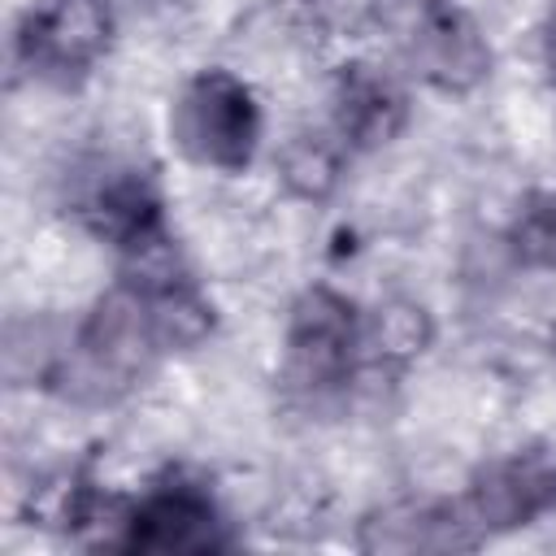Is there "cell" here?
I'll return each instance as SVG.
<instances>
[{
    "label": "cell",
    "mask_w": 556,
    "mask_h": 556,
    "mask_svg": "<svg viewBox=\"0 0 556 556\" xmlns=\"http://www.w3.org/2000/svg\"><path fill=\"white\" fill-rule=\"evenodd\" d=\"M361 321L365 304L334 282H304L282 317V352H278V382L282 391L304 404L321 408L352 391L365 378L361 356Z\"/></svg>",
    "instance_id": "3957f363"
},
{
    "label": "cell",
    "mask_w": 556,
    "mask_h": 556,
    "mask_svg": "<svg viewBox=\"0 0 556 556\" xmlns=\"http://www.w3.org/2000/svg\"><path fill=\"white\" fill-rule=\"evenodd\" d=\"M500 52L482 17L460 0H421L404 35V74L408 83L443 96L469 100L495 78Z\"/></svg>",
    "instance_id": "8992f818"
},
{
    "label": "cell",
    "mask_w": 556,
    "mask_h": 556,
    "mask_svg": "<svg viewBox=\"0 0 556 556\" xmlns=\"http://www.w3.org/2000/svg\"><path fill=\"white\" fill-rule=\"evenodd\" d=\"M143 300H148V321L161 356H191L208 348V339L222 326V313L195 274H178L161 287H148Z\"/></svg>",
    "instance_id": "4fadbf2b"
},
{
    "label": "cell",
    "mask_w": 556,
    "mask_h": 556,
    "mask_svg": "<svg viewBox=\"0 0 556 556\" xmlns=\"http://www.w3.org/2000/svg\"><path fill=\"white\" fill-rule=\"evenodd\" d=\"M165 143L187 169L243 178L265 152V104L239 70L200 65L165 104Z\"/></svg>",
    "instance_id": "7a4b0ae2"
},
{
    "label": "cell",
    "mask_w": 556,
    "mask_h": 556,
    "mask_svg": "<svg viewBox=\"0 0 556 556\" xmlns=\"http://www.w3.org/2000/svg\"><path fill=\"white\" fill-rule=\"evenodd\" d=\"M417 4H421V0H417Z\"/></svg>",
    "instance_id": "e0dca14e"
},
{
    "label": "cell",
    "mask_w": 556,
    "mask_h": 556,
    "mask_svg": "<svg viewBox=\"0 0 556 556\" xmlns=\"http://www.w3.org/2000/svg\"><path fill=\"white\" fill-rule=\"evenodd\" d=\"M539 70H543V83L556 91V4H547L539 22Z\"/></svg>",
    "instance_id": "2e32d148"
},
{
    "label": "cell",
    "mask_w": 556,
    "mask_h": 556,
    "mask_svg": "<svg viewBox=\"0 0 556 556\" xmlns=\"http://www.w3.org/2000/svg\"><path fill=\"white\" fill-rule=\"evenodd\" d=\"M230 547H239V530L217 491L178 469L126 495L113 543L126 556H222Z\"/></svg>",
    "instance_id": "5b68a950"
},
{
    "label": "cell",
    "mask_w": 556,
    "mask_h": 556,
    "mask_svg": "<svg viewBox=\"0 0 556 556\" xmlns=\"http://www.w3.org/2000/svg\"><path fill=\"white\" fill-rule=\"evenodd\" d=\"M74 217L91 239H100L113 261H126L174 235L165 187L152 169L130 161H109L74 200Z\"/></svg>",
    "instance_id": "9c48e42d"
},
{
    "label": "cell",
    "mask_w": 556,
    "mask_h": 556,
    "mask_svg": "<svg viewBox=\"0 0 556 556\" xmlns=\"http://www.w3.org/2000/svg\"><path fill=\"white\" fill-rule=\"evenodd\" d=\"M70 326H56L52 317H9L4 343H0V374L13 391H52V378L65 361Z\"/></svg>",
    "instance_id": "5bb4252c"
},
{
    "label": "cell",
    "mask_w": 556,
    "mask_h": 556,
    "mask_svg": "<svg viewBox=\"0 0 556 556\" xmlns=\"http://www.w3.org/2000/svg\"><path fill=\"white\" fill-rule=\"evenodd\" d=\"M500 248L521 274H556V182H534L513 200Z\"/></svg>",
    "instance_id": "9a60e30c"
},
{
    "label": "cell",
    "mask_w": 556,
    "mask_h": 556,
    "mask_svg": "<svg viewBox=\"0 0 556 556\" xmlns=\"http://www.w3.org/2000/svg\"><path fill=\"white\" fill-rule=\"evenodd\" d=\"M122 35L113 0H30L9 35L13 70L52 91H78Z\"/></svg>",
    "instance_id": "277c9868"
},
{
    "label": "cell",
    "mask_w": 556,
    "mask_h": 556,
    "mask_svg": "<svg viewBox=\"0 0 556 556\" xmlns=\"http://www.w3.org/2000/svg\"><path fill=\"white\" fill-rule=\"evenodd\" d=\"M156 361L165 356L152 339L143 291L113 278L70 326V348L48 395L78 408H109L122 404L156 369Z\"/></svg>",
    "instance_id": "6da1fadb"
},
{
    "label": "cell",
    "mask_w": 556,
    "mask_h": 556,
    "mask_svg": "<svg viewBox=\"0 0 556 556\" xmlns=\"http://www.w3.org/2000/svg\"><path fill=\"white\" fill-rule=\"evenodd\" d=\"M439 343V317L430 300L413 291H387L365 304L361 321V356L365 374H408Z\"/></svg>",
    "instance_id": "8fae6325"
},
{
    "label": "cell",
    "mask_w": 556,
    "mask_h": 556,
    "mask_svg": "<svg viewBox=\"0 0 556 556\" xmlns=\"http://www.w3.org/2000/svg\"><path fill=\"white\" fill-rule=\"evenodd\" d=\"M456 500L482 543L547 521L556 513V443L534 439L513 452L486 456L469 469Z\"/></svg>",
    "instance_id": "52a82bcc"
},
{
    "label": "cell",
    "mask_w": 556,
    "mask_h": 556,
    "mask_svg": "<svg viewBox=\"0 0 556 556\" xmlns=\"http://www.w3.org/2000/svg\"><path fill=\"white\" fill-rule=\"evenodd\" d=\"M326 126L343 139L352 156H374L395 148L413 126V83L369 56H348L330 70Z\"/></svg>",
    "instance_id": "ba28073f"
},
{
    "label": "cell",
    "mask_w": 556,
    "mask_h": 556,
    "mask_svg": "<svg viewBox=\"0 0 556 556\" xmlns=\"http://www.w3.org/2000/svg\"><path fill=\"white\" fill-rule=\"evenodd\" d=\"M352 547L365 556H417V552H465L482 547L473 534L460 500H387L369 508L356 530Z\"/></svg>",
    "instance_id": "30bf717a"
},
{
    "label": "cell",
    "mask_w": 556,
    "mask_h": 556,
    "mask_svg": "<svg viewBox=\"0 0 556 556\" xmlns=\"http://www.w3.org/2000/svg\"><path fill=\"white\" fill-rule=\"evenodd\" d=\"M348 165H352V152L343 148V139L326 122L287 130L269 152V169H274L278 191L304 208H326L343 191Z\"/></svg>",
    "instance_id": "7c38bea8"
}]
</instances>
